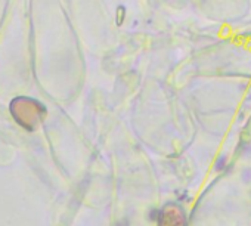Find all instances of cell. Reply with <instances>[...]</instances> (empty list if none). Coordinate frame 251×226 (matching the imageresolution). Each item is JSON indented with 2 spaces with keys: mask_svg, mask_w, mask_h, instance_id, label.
I'll return each mask as SVG.
<instances>
[{
  "mask_svg": "<svg viewBox=\"0 0 251 226\" xmlns=\"http://www.w3.org/2000/svg\"><path fill=\"white\" fill-rule=\"evenodd\" d=\"M11 114L21 127L36 130L46 117V108L36 99L20 96L11 102Z\"/></svg>",
  "mask_w": 251,
  "mask_h": 226,
  "instance_id": "cell-1",
  "label": "cell"
},
{
  "mask_svg": "<svg viewBox=\"0 0 251 226\" xmlns=\"http://www.w3.org/2000/svg\"><path fill=\"white\" fill-rule=\"evenodd\" d=\"M158 226H188V216L183 207L177 202H167L158 210Z\"/></svg>",
  "mask_w": 251,
  "mask_h": 226,
  "instance_id": "cell-2",
  "label": "cell"
}]
</instances>
